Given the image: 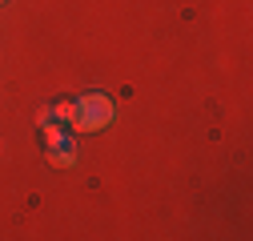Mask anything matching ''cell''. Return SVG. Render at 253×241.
Segmentation results:
<instances>
[{"label":"cell","instance_id":"7a4b0ae2","mask_svg":"<svg viewBox=\"0 0 253 241\" xmlns=\"http://www.w3.org/2000/svg\"><path fill=\"white\" fill-rule=\"evenodd\" d=\"M48 165L52 169H73L77 165V145H73L69 133L56 137V141H48Z\"/></svg>","mask_w":253,"mask_h":241},{"label":"cell","instance_id":"3957f363","mask_svg":"<svg viewBox=\"0 0 253 241\" xmlns=\"http://www.w3.org/2000/svg\"><path fill=\"white\" fill-rule=\"evenodd\" d=\"M52 120H60V125H69V120H73V101H56L52 109H44Z\"/></svg>","mask_w":253,"mask_h":241},{"label":"cell","instance_id":"6da1fadb","mask_svg":"<svg viewBox=\"0 0 253 241\" xmlns=\"http://www.w3.org/2000/svg\"><path fill=\"white\" fill-rule=\"evenodd\" d=\"M113 125V101L105 93H88L81 101H73V120L69 129L77 133H97V129H109Z\"/></svg>","mask_w":253,"mask_h":241}]
</instances>
